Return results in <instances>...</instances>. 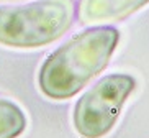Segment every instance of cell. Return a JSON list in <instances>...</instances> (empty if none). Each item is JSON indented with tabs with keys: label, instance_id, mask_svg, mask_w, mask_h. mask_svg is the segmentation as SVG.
Returning <instances> with one entry per match:
<instances>
[{
	"label": "cell",
	"instance_id": "obj_1",
	"mask_svg": "<svg viewBox=\"0 0 149 138\" xmlns=\"http://www.w3.org/2000/svg\"><path fill=\"white\" fill-rule=\"evenodd\" d=\"M118 41L120 33L113 27H92L74 35L43 62L40 90L53 100L74 97L108 66Z\"/></svg>",
	"mask_w": 149,
	"mask_h": 138
},
{
	"label": "cell",
	"instance_id": "obj_2",
	"mask_svg": "<svg viewBox=\"0 0 149 138\" xmlns=\"http://www.w3.org/2000/svg\"><path fill=\"white\" fill-rule=\"evenodd\" d=\"M74 0H38L0 7V45L40 48L59 40L74 23Z\"/></svg>",
	"mask_w": 149,
	"mask_h": 138
},
{
	"label": "cell",
	"instance_id": "obj_3",
	"mask_svg": "<svg viewBox=\"0 0 149 138\" xmlns=\"http://www.w3.org/2000/svg\"><path fill=\"white\" fill-rule=\"evenodd\" d=\"M136 87L130 74H108L90 87L74 105V128L84 138H103L115 127L126 99Z\"/></svg>",
	"mask_w": 149,
	"mask_h": 138
},
{
	"label": "cell",
	"instance_id": "obj_4",
	"mask_svg": "<svg viewBox=\"0 0 149 138\" xmlns=\"http://www.w3.org/2000/svg\"><path fill=\"white\" fill-rule=\"evenodd\" d=\"M149 0H79L75 13L85 27H107L131 17Z\"/></svg>",
	"mask_w": 149,
	"mask_h": 138
},
{
	"label": "cell",
	"instance_id": "obj_5",
	"mask_svg": "<svg viewBox=\"0 0 149 138\" xmlns=\"http://www.w3.org/2000/svg\"><path fill=\"white\" fill-rule=\"evenodd\" d=\"M26 128V117L15 102L0 97V138H17Z\"/></svg>",
	"mask_w": 149,
	"mask_h": 138
}]
</instances>
